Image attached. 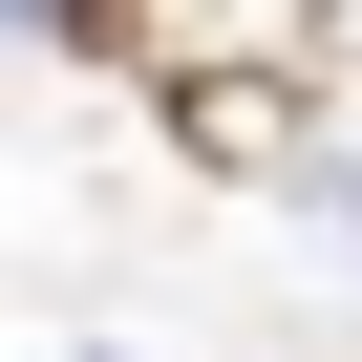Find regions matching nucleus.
<instances>
[{
    "label": "nucleus",
    "instance_id": "f257e3e1",
    "mask_svg": "<svg viewBox=\"0 0 362 362\" xmlns=\"http://www.w3.org/2000/svg\"><path fill=\"white\" fill-rule=\"evenodd\" d=\"M170 128H192L214 170H256V149L298 128V64H214V86H170Z\"/></svg>",
    "mask_w": 362,
    "mask_h": 362
}]
</instances>
